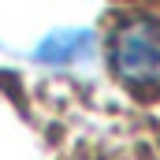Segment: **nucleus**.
Wrapping results in <instances>:
<instances>
[{
  "mask_svg": "<svg viewBox=\"0 0 160 160\" xmlns=\"http://www.w3.org/2000/svg\"><path fill=\"white\" fill-rule=\"evenodd\" d=\"M112 71L127 82L160 78V22L153 19L123 22L112 38Z\"/></svg>",
  "mask_w": 160,
  "mask_h": 160,
  "instance_id": "1",
  "label": "nucleus"
},
{
  "mask_svg": "<svg viewBox=\"0 0 160 160\" xmlns=\"http://www.w3.org/2000/svg\"><path fill=\"white\" fill-rule=\"evenodd\" d=\"M93 48H97L93 30H86V26H71V30H56V34L41 38V45H38L34 56H38L41 63L67 67V63H82V60H89Z\"/></svg>",
  "mask_w": 160,
  "mask_h": 160,
  "instance_id": "2",
  "label": "nucleus"
}]
</instances>
